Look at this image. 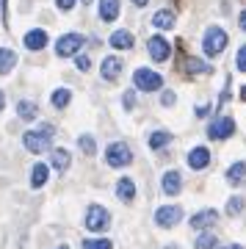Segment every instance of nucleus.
<instances>
[{
    "label": "nucleus",
    "instance_id": "nucleus-38",
    "mask_svg": "<svg viewBox=\"0 0 246 249\" xmlns=\"http://www.w3.org/2000/svg\"><path fill=\"white\" fill-rule=\"evenodd\" d=\"M133 3H136V6H147V3H150V0H133Z\"/></svg>",
    "mask_w": 246,
    "mask_h": 249
},
{
    "label": "nucleus",
    "instance_id": "nucleus-43",
    "mask_svg": "<svg viewBox=\"0 0 246 249\" xmlns=\"http://www.w3.org/2000/svg\"><path fill=\"white\" fill-rule=\"evenodd\" d=\"M83 3H88V0H83Z\"/></svg>",
    "mask_w": 246,
    "mask_h": 249
},
{
    "label": "nucleus",
    "instance_id": "nucleus-17",
    "mask_svg": "<svg viewBox=\"0 0 246 249\" xmlns=\"http://www.w3.org/2000/svg\"><path fill=\"white\" fill-rule=\"evenodd\" d=\"M108 42H111V47H116V50H130L133 47V34L130 31H114Z\"/></svg>",
    "mask_w": 246,
    "mask_h": 249
},
{
    "label": "nucleus",
    "instance_id": "nucleus-9",
    "mask_svg": "<svg viewBox=\"0 0 246 249\" xmlns=\"http://www.w3.org/2000/svg\"><path fill=\"white\" fill-rule=\"evenodd\" d=\"M180 219H183V211H180L177 205H166V208H160L158 213H155V222H158V227H175Z\"/></svg>",
    "mask_w": 246,
    "mask_h": 249
},
{
    "label": "nucleus",
    "instance_id": "nucleus-29",
    "mask_svg": "<svg viewBox=\"0 0 246 249\" xmlns=\"http://www.w3.org/2000/svg\"><path fill=\"white\" fill-rule=\"evenodd\" d=\"M78 144H80V150L86 152V155H94V152H97V144H94V139H91V136H80Z\"/></svg>",
    "mask_w": 246,
    "mask_h": 249
},
{
    "label": "nucleus",
    "instance_id": "nucleus-28",
    "mask_svg": "<svg viewBox=\"0 0 246 249\" xmlns=\"http://www.w3.org/2000/svg\"><path fill=\"white\" fill-rule=\"evenodd\" d=\"M83 249H111V241L108 238H88V241H83Z\"/></svg>",
    "mask_w": 246,
    "mask_h": 249
},
{
    "label": "nucleus",
    "instance_id": "nucleus-5",
    "mask_svg": "<svg viewBox=\"0 0 246 249\" xmlns=\"http://www.w3.org/2000/svg\"><path fill=\"white\" fill-rule=\"evenodd\" d=\"M86 45V39L80 34H64L58 42H55V55L58 58H67V55H78L80 47Z\"/></svg>",
    "mask_w": 246,
    "mask_h": 249
},
{
    "label": "nucleus",
    "instance_id": "nucleus-34",
    "mask_svg": "<svg viewBox=\"0 0 246 249\" xmlns=\"http://www.w3.org/2000/svg\"><path fill=\"white\" fill-rule=\"evenodd\" d=\"M133 106H136V91H127V94H124V108L130 111Z\"/></svg>",
    "mask_w": 246,
    "mask_h": 249
},
{
    "label": "nucleus",
    "instance_id": "nucleus-21",
    "mask_svg": "<svg viewBox=\"0 0 246 249\" xmlns=\"http://www.w3.org/2000/svg\"><path fill=\"white\" fill-rule=\"evenodd\" d=\"M50 166H53L55 172H67L70 169V152L67 150H53V155H50Z\"/></svg>",
    "mask_w": 246,
    "mask_h": 249
},
{
    "label": "nucleus",
    "instance_id": "nucleus-35",
    "mask_svg": "<svg viewBox=\"0 0 246 249\" xmlns=\"http://www.w3.org/2000/svg\"><path fill=\"white\" fill-rule=\"evenodd\" d=\"M55 3H58V9L61 11H70L72 6H75V0H55Z\"/></svg>",
    "mask_w": 246,
    "mask_h": 249
},
{
    "label": "nucleus",
    "instance_id": "nucleus-13",
    "mask_svg": "<svg viewBox=\"0 0 246 249\" xmlns=\"http://www.w3.org/2000/svg\"><path fill=\"white\" fill-rule=\"evenodd\" d=\"M119 72H122V61H119L116 55L103 58V78H105V80H116V78H119Z\"/></svg>",
    "mask_w": 246,
    "mask_h": 249
},
{
    "label": "nucleus",
    "instance_id": "nucleus-40",
    "mask_svg": "<svg viewBox=\"0 0 246 249\" xmlns=\"http://www.w3.org/2000/svg\"><path fill=\"white\" fill-rule=\"evenodd\" d=\"M221 249H244V247H235V244H229V247H221Z\"/></svg>",
    "mask_w": 246,
    "mask_h": 249
},
{
    "label": "nucleus",
    "instance_id": "nucleus-2",
    "mask_svg": "<svg viewBox=\"0 0 246 249\" xmlns=\"http://www.w3.org/2000/svg\"><path fill=\"white\" fill-rule=\"evenodd\" d=\"M227 42H229L227 34H224L219 25L208 28V31H205V39H202L205 55H208V58H216V55H221V53H224V47H227Z\"/></svg>",
    "mask_w": 246,
    "mask_h": 249
},
{
    "label": "nucleus",
    "instance_id": "nucleus-25",
    "mask_svg": "<svg viewBox=\"0 0 246 249\" xmlns=\"http://www.w3.org/2000/svg\"><path fill=\"white\" fill-rule=\"evenodd\" d=\"M169 142H172V133H166V130H155V133L150 136V147L152 150H160V147H166Z\"/></svg>",
    "mask_w": 246,
    "mask_h": 249
},
{
    "label": "nucleus",
    "instance_id": "nucleus-37",
    "mask_svg": "<svg viewBox=\"0 0 246 249\" xmlns=\"http://www.w3.org/2000/svg\"><path fill=\"white\" fill-rule=\"evenodd\" d=\"M238 19H241V28L246 31V11H241V17H238Z\"/></svg>",
    "mask_w": 246,
    "mask_h": 249
},
{
    "label": "nucleus",
    "instance_id": "nucleus-36",
    "mask_svg": "<svg viewBox=\"0 0 246 249\" xmlns=\"http://www.w3.org/2000/svg\"><path fill=\"white\" fill-rule=\"evenodd\" d=\"M208 111H211L208 106H199V108H196V116H208Z\"/></svg>",
    "mask_w": 246,
    "mask_h": 249
},
{
    "label": "nucleus",
    "instance_id": "nucleus-23",
    "mask_svg": "<svg viewBox=\"0 0 246 249\" xmlns=\"http://www.w3.org/2000/svg\"><path fill=\"white\" fill-rule=\"evenodd\" d=\"M44 183H47V166H44V163H36L34 169H31V186L42 188Z\"/></svg>",
    "mask_w": 246,
    "mask_h": 249
},
{
    "label": "nucleus",
    "instance_id": "nucleus-1",
    "mask_svg": "<svg viewBox=\"0 0 246 249\" xmlns=\"http://www.w3.org/2000/svg\"><path fill=\"white\" fill-rule=\"evenodd\" d=\"M53 136H55L53 124H39V127H34V130H25L22 144H25L28 152H44L47 147H50V142H53Z\"/></svg>",
    "mask_w": 246,
    "mask_h": 249
},
{
    "label": "nucleus",
    "instance_id": "nucleus-3",
    "mask_svg": "<svg viewBox=\"0 0 246 249\" xmlns=\"http://www.w3.org/2000/svg\"><path fill=\"white\" fill-rule=\"evenodd\" d=\"M86 230H91V232H103V230H108V224H111V213H108L103 205H91L86 211Z\"/></svg>",
    "mask_w": 246,
    "mask_h": 249
},
{
    "label": "nucleus",
    "instance_id": "nucleus-31",
    "mask_svg": "<svg viewBox=\"0 0 246 249\" xmlns=\"http://www.w3.org/2000/svg\"><path fill=\"white\" fill-rule=\"evenodd\" d=\"M75 67H78L80 72L91 70V61H88V55H80V53H78V61H75Z\"/></svg>",
    "mask_w": 246,
    "mask_h": 249
},
{
    "label": "nucleus",
    "instance_id": "nucleus-42",
    "mask_svg": "<svg viewBox=\"0 0 246 249\" xmlns=\"http://www.w3.org/2000/svg\"><path fill=\"white\" fill-rule=\"evenodd\" d=\"M58 249H70V247H67V244H61V247H58Z\"/></svg>",
    "mask_w": 246,
    "mask_h": 249
},
{
    "label": "nucleus",
    "instance_id": "nucleus-30",
    "mask_svg": "<svg viewBox=\"0 0 246 249\" xmlns=\"http://www.w3.org/2000/svg\"><path fill=\"white\" fill-rule=\"evenodd\" d=\"M241 211H244V196H232L227 202V213L235 216V213H241Z\"/></svg>",
    "mask_w": 246,
    "mask_h": 249
},
{
    "label": "nucleus",
    "instance_id": "nucleus-14",
    "mask_svg": "<svg viewBox=\"0 0 246 249\" xmlns=\"http://www.w3.org/2000/svg\"><path fill=\"white\" fill-rule=\"evenodd\" d=\"M160 186H163V191L166 194H180V188H183V180H180V172H166L163 175V180H160Z\"/></svg>",
    "mask_w": 246,
    "mask_h": 249
},
{
    "label": "nucleus",
    "instance_id": "nucleus-7",
    "mask_svg": "<svg viewBox=\"0 0 246 249\" xmlns=\"http://www.w3.org/2000/svg\"><path fill=\"white\" fill-rule=\"evenodd\" d=\"M232 133H235V122H232L229 116L213 119V124L208 127V136H211V139H229Z\"/></svg>",
    "mask_w": 246,
    "mask_h": 249
},
{
    "label": "nucleus",
    "instance_id": "nucleus-18",
    "mask_svg": "<svg viewBox=\"0 0 246 249\" xmlns=\"http://www.w3.org/2000/svg\"><path fill=\"white\" fill-rule=\"evenodd\" d=\"M17 67V53L9 47H0V75H9Z\"/></svg>",
    "mask_w": 246,
    "mask_h": 249
},
{
    "label": "nucleus",
    "instance_id": "nucleus-20",
    "mask_svg": "<svg viewBox=\"0 0 246 249\" xmlns=\"http://www.w3.org/2000/svg\"><path fill=\"white\" fill-rule=\"evenodd\" d=\"M116 196H119L122 202H130L133 196H136V186H133L130 178H122L119 183H116Z\"/></svg>",
    "mask_w": 246,
    "mask_h": 249
},
{
    "label": "nucleus",
    "instance_id": "nucleus-39",
    "mask_svg": "<svg viewBox=\"0 0 246 249\" xmlns=\"http://www.w3.org/2000/svg\"><path fill=\"white\" fill-rule=\"evenodd\" d=\"M3 106H6V97H3V91H0V111H3Z\"/></svg>",
    "mask_w": 246,
    "mask_h": 249
},
{
    "label": "nucleus",
    "instance_id": "nucleus-33",
    "mask_svg": "<svg viewBox=\"0 0 246 249\" xmlns=\"http://www.w3.org/2000/svg\"><path fill=\"white\" fill-rule=\"evenodd\" d=\"M160 103H163V106H175L177 103V97H175V91H163V97H160Z\"/></svg>",
    "mask_w": 246,
    "mask_h": 249
},
{
    "label": "nucleus",
    "instance_id": "nucleus-19",
    "mask_svg": "<svg viewBox=\"0 0 246 249\" xmlns=\"http://www.w3.org/2000/svg\"><path fill=\"white\" fill-rule=\"evenodd\" d=\"M227 180L232 183V186H241L246 180V160H238V163H232L227 169Z\"/></svg>",
    "mask_w": 246,
    "mask_h": 249
},
{
    "label": "nucleus",
    "instance_id": "nucleus-12",
    "mask_svg": "<svg viewBox=\"0 0 246 249\" xmlns=\"http://www.w3.org/2000/svg\"><path fill=\"white\" fill-rule=\"evenodd\" d=\"M116 17H119V0H100V19L114 22Z\"/></svg>",
    "mask_w": 246,
    "mask_h": 249
},
{
    "label": "nucleus",
    "instance_id": "nucleus-41",
    "mask_svg": "<svg viewBox=\"0 0 246 249\" xmlns=\"http://www.w3.org/2000/svg\"><path fill=\"white\" fill-rule=\"evenodd\" d=\"M241 97H244V100H246V86H244V89H241Z\"/></svg>",
    "mask_w": 246,
    "mask_h": 249
},
{
    "label": "nucleus",
    "instance_id": "nucleus-26",
    "mask_svg": "<svg viewBox=\"0 0 246 249\" xmlns=\"http://www.w3.org/2000/svg\"><path fill=\"white\" fill-rule=\"evenodd\" d=\"M185 67H188V72H191V75H205V72H211V67H208L205 61H199V58H188V61H185Z\"/></svg>",
    "mask_w": 246,
    "mask_h": 249
},
{
    "label": "nucleus",
    "instance_id": "nucleus-27",
    "mask_svg": "<svg viewBox=\"0 0 246 249\" xmlns=\"http://www.w3.org/2000/svg\"><path fill=\"white\" fill-rule=\"evenodd\" d=\"M216 235H211V232H205V235H199L196 238V249H216Z\"/></svg>",
    "mask_w": 246,
    "mask_h": 249
},
{
    "label": "nucleus",
    "instance_id": "nucleus-10",
    "mask_svg": "<svg viewBox=\"0 0 246 249\" xmlns=\"http://www.w3.org/2000/svg\"><path fill=\"white\" fill-rule=\"evenodd\" d=\"M208 163H211L208 147H193V150L188 152V166H191V169H205Z\"/></svg>",
    "mask_w": 246,
    "mask_h": 249
},
{
    "label": "nucleus",
    "instance_id": "nucleus-6",
    "mask_svg": "<svg viewBox=\"0 0 246 249\" xmlns=\"http://www.w3.org/2000/svg\"><path fill=\"white\" fill-rule=\"evenodd\" d=\"M133 83H136V89H141V91H158V89H163V78H160L158 72H152V70H136Z\"/></svg>",
    "mask_w": 246,
    "mask_h": 249
},
{
    "label": "nucleus",
    "instance_id": "nucleus-16",
    "mask_svg": "<svg viewBox=\"0 0 246 249\" xmlns=\"http://www.w3.org/2000/svg\"><path fill=\"white\" fill-rule=\"evenodd\" d=\"M47 45V34H44L42 28H36V31H28L25 34V47L28 50H42Z\"/></svg>",
    "mask_w": 246,
    "mask_h": 249
},
{
    "label": "nucleus",
    "instance_id": "nucleus-8",
    "mask_svg": "<svg viewBox=\"0 0 246 249\" xmlns=\"http://www.w3.org/2000/svg\"><path fill=\"white\" fill-rule=\"evenodd\" d=\"M147 50H150L152 61H166L169 55H172V45H169L163 36H152L150 42H147Z\"/></svg>",
    "mask_w": 246,
    "mask_h": 249
},
{
    "label": "nucleus",
    "instance_id": "nucleus-24",
    "mask_svg": "<svg viewBox=\"0 0 246 249\" xmlns=\"http://www.w3.org/2000/svg\"><path fill=\"white\" fill-rule=\"evenodd\" d=\"M70 100H72L70 89H64V86H61V89H55V91H53V97H50V103H53V106L58 108V111H61V108H67V106H70Z\"/></svg>",
    "mask_w": 246,
    "mask_h": 249
},
{
    "label": "nucleus",
    "instance_id": "nucleus-22",
    "mask_svg": "<svg viewBox=\"0 0 246 249\" xmlns=\"http://www.w3.org/2000/svg\"><path fill=\"white\" fill-rule=\"evenodd\" d=\"M36 114H39V106H36V103H31V100H19L17 103L19 119H36Z\"/></svg>",
    "mask_w": 246,
    "mask_h": 249
},
{
    "label": "nucleus",
    "instance_id": "nucleus-15",
    "mask_svg": "<svg viewBox=\"0 0 246 249\" xmlns=\"http://www.w3.org/2000/svg\"><path fill=\"white\" fill-rule=\"evenodd\" d=\"M152 25L160 28V31H172V28H175V11H169V9L155 11V17H152Z\"/></svg>",
    "mask_w": 246,
    "mask_h": 249
},
{
    "label": "nucleus",
    "instance_id": "nucleus-11",
    "mask_svg": "<svg viewBox=\"0 0 246 249\" xmlns=\"http://www.w3.org/2000/svg\"><path fill=\"white\" fill-rule=\"evenodd\" d=\"M216 219H219V213H216L213 208H208V211H199V213L191 216V227L193 230H205V227H211Z\"/></svg>",
    "mask_w": 246,
    "mask_h": 249
},
{
    "label": "nucleus",
    "instance_id": "nucleus-32",
    "mask_svg": "<svg viewBox=\"0 0 246 249\" xmlns=\"http://www.w3.org/2000/svg\"><path fill=\"white\" fill-rule=\"evenodd\" d=\"M238 70L241 72H246V45L238 50Z\"/></svg>",
    "mask_w": 246,
    "mask_h": 249
},
{
    "label": "nucleus",
    "instance_id": "nucleus-4",
    "mask_svg": "<svg viewBox=\"0 0 246 249\" xmlns=\"http://www.w3.org/2000/svg\"><path fill=\"white\" fill-rule=\"evenodd\" d=\"M105 160H108V166L122 169V166H127V163L133 160V152H130V147H127L124 142H114L105 150Z\"/></svg>",
    "mask_w": 246,
    "mask_h": 249
}]
</instances>
